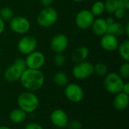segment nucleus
<instances>
[{
  "mask_svg": "<svg viewBox=\"0 0 129 129\" xmlns=\"http://www.w3.org/2000/svg\"><path fill=\"white\" fill-rule=\"evenodd\" d=\"M65 62H66V58H65V56L63 54V53L55 54V56L54 57V63L57 67H60L63 66Z\"/></svg>",
  "mask_w": 129,
  "mask_h": 129,
  "instance_id": "obj_27",
  "label": "nucleus"
},
{
  "mask_svg": "<svg viewBox=\"0 0 129 129\" xmlns=\"http://www.w3.org/2000/svg\"><path fill=\"white\" fill-rule=\"evenodd\" d=\"M109 34L113 35L115 36H120L125 33L124 26L119 22H113V23L108 25L107 27V33Z\"/></svg>",
  "mask_w": 129,
  "mask_h": 129,
  "instance_id": "obj_19",
  "label": "nucleus"
},
{
  "mask_svg": "<svg viewBox=\"0 0 129 129\" xmlns=\"http://www.w3.org/2000/svg\"><path fill=\"white\" fill-rule=\"evenodd\" d=\"M108 25L104 18L98 17L94 19L93 23L91 26L92 33L97 36H103L107 33Z\"/></svg>",
  "mask_w": 129,
  "mask_h": 129,
  "instance_id": "obj_15",
  "label": "nucleus"
},
{
  "mask_svg": "<svg viewBox=\"0 0 129 129\" xmlns=\"http://www.w3.org/2000/svg\"><path fill=\"white\" fill-rule=\"evenodd\" d=\"M124 30H125V33L127 36H129V23L128 22L125 25V26H124Z\"/></svg>",
  "mask_w": 129,
  "mask_h": 129,
  "instance_id": "obj_35",
  "label": "nucleus"
},
{
  "mask_svg": "<svg viewBox=\"0 0 129 129\" xmlns=\"http://www.w3.org/2000/svg\"><path fill=\"white\" fill-rule=\"evenodd\" d=\"M67 127L69 129H82V123L79 121L73 120L68 123Z\"/></svg>",
  "mask_w": 129,
  "mask_h": 129,
  "instance_id": "obj_28",
  "label": "nucleus"
},
{
  "mask_svg": "<svg viewBox=\"0 0 129 129\" xmlns=\"http://www.w3.org/2000/svg\"><path fill=\"white\" fill-rule=\"evenodd\" d=\"M10 29L17 34H26L31 27L29 20L23 16H15L11 20L9 23Z\"/></svg>",
  "mask_w": 129,
  "mask_h": 129,
  "instance_id": "obj_7",
  "label": "nucleus"
},
{
  "mask_svg": "<svg viewBox=\"0 0 129 129\" xmlns=\"http://www.w3.org/2000/svg\"><path fill=\"white\" fill-rule=\"evenodd\" d=\"M105 20H106V22H107V25H110V24L113 23V22H115V20H114L113 17H108L107 19H105Z\"/></svg>",
  "mask_w": 129,
  "mask_h": 129,
  "instance_id": "obj_34",
  "label": "nucleus"
},
{
  "mask_svg": "<svg viewBox=\"0 0 129 129\" xmlns=\"http://www.w3.org/2000/svg\"><path fill=\"white\" fill-rule=\"evenodd\" d=\"M129 104V95L121 91L116 94V97L113 101L114 108L118 111L125 110Z\"/></svg>",
  "mask_w": 129,
  "mask_h": 129,
  "instance_id": "obj_16",
  "label": "nucleus"
},
{
  "mask_svg": "<svg viewBox=\"0 0 129 129\" xmlns=\"http://www.w3.org/2000/svg\"><path fill=\"white\" fill-rule=\"evenodd\" d=\"M58 19V14L55 8L52 7H45L38 14L36 20L38 24L45 28L54 26Z\"/></svg>",
  "mask_w": 129,
  "mask_h": 129,
  "instance_id": "obj_4",
  "label": "nucleus"
},
{
  "mask_svg": "<svg viewBox=\"0 0 129 129\" xmlns=\"http://www.w3.org/2000/svg\"><path fill=\"white\" fill-rule=\"evenodd\" d=\"M26 115L27 113H26L21 109L18 108V109H15L11 111L9 114V119L13 123L18 124V123L23 122L26 119Z\"/></svg>",
  "mask_w": 129,
  "mask_h": 129,
  "instance_id": "obj_18",
  "label": "nucleus"
},
{
  "mask_svg": "<svg viewBox=\"0 0 129 129\" xmlns=\"http://www.w3.org/2000/svg\"><path fill=\"white\" fill-rule=\"evenodd\" d=\"M5 28V21L0 17V34H2Z\"/></svg>",
  "mask_w": 129,
  "mask_h": 129,
  "instance_id": "obj_33",
  "label": "nucleus"
},
{
  "mask_svg": "<svg viewBox=\"0 0 129 129\" xmlns=\"http://www.w3.org/2000/svg\"><path fill=\"white\" fill-rule=\"evenodd\" d=\"M94 73L101 76H105L108 73L107 66L103 63H98L94 66Z\"/></svg>",
  "mask_w": 129,
  "mask_h": 129,
  "instance_id": "obj_25",
  "label": "nucleus"
},
{
  "mask_svg": "<svg viewBox=\"0 0 129 129\" xmlns=\"http://www.w3.org/2000/svg\"><path fill=\"white\" fill-rule=\"evenodd\" d=\"M25 61L26 68L40 70L45 63V57L42 52L34 51L33 52L26 55Z\"/></svg>",
  "mask_w": 129,
  "mask_h": 129,
  "instance_id": "obj_11",
  "label": "nucleus"
},
{
  "mask_svg": "<svg viewBox=\"0 0 129 129\" xmlns=\"http://www.w3.org/2000/svg\"><path fill=\"white\" fill-rule=\"evenodd\" d=\"M123 2H124L125 9L128 10L129 8V0H123Z\"/></svg>",
  "mask_w": 129,
  "mask_h": 129,
  "instance_id": "obj_36",
  "label": "nucleus"
},
{
  "mask_svg": "<svg viewBox=\"0 0 129 129\" xmlns=\"http://www.w3.org/2000/svg\"><path fill=\"white\" fill-rule=\"evenodd\" d=\"M123 85V79L116 73H107L105 76L104 87L107 92L116 94L122 91Z\"/></svg>",
  "mask_w": 129,
  "mask_h": 129,
  "instance_id": "obj_5",
  "label": "nucleus"
},
{
  "mask_svg": "<svg viewBox=\"0 0 129 129\" xmlns=\"http://www.w3.org/2000/svg\"><path fill=\"white\" fill-rule=\"evenodd\" d=\"M118 51L120 57L125 61L128 62L129 60V40L125 39L121 44H119Z\"/></svg>",
  "mask_w": 129,
  "mask_h": 129,
  "instance_id": "obj_20",
  "label": "nucleus"
},
{
  "mask_svg": "<svg viewBox=\"0 0 129 129\" xmlns=\"http://www.w3.org/2000/svg\"><path fill=\"white\" fill-rule=\"evenodd\" d=\"M54 82L59 87H65L68 84V77L63 72H57L54 76Z\"/></svg>",
  "mask_w": 129,
  "mask_h": 129,
  "instance_id": "obj_21",
  "label": "nucleus"
},
{
  "mask_svg": "<svg viewBox=\"0 0 129 129\" xmlns=\"http://www.w3.org/2000/svg\"><path fill=\"white\" fill-rule=\"evenodd\" d=\"M51 121L57 128H65L69 123V117L63 110L56 109L51 114Z\"/></svg>",
  "mask_w": 129,
  "mask_h": 129,
  "instance_id": "obj_13",
  "label": "nucleus"
},
{
  "mask_svg": "<svg viewBox=\"0 0 129 129\" xmlns=\"http://www.w3.org/2000/svg\"><path fill=\"white\" fill-rule=\"evenodd\" d=\"M37 45V39L34 36L27 35L20 39L17 43V49L21 54L28 55L29 54L36 51Z\"/></svg>",
  "mask_w": 129,
  "mask_h": 129,
  "instance_id": "obj_8",
  "label": "nucleus"
},
{
  "mask_svg": "<svg viewBox=\"0 0 129 129\" xmlns=\"http://www.w3.org/2000/svg\"><path fill=\"white\" fill-rule=\"evenodd\" d=\"M53 1L54 0H39L41 5L42 6H44V8H45V7H50L52 5Z\"/></svg>",
  "mask_w": 129,
  "mask_h": 129,
  "instance_id": "obj_31",
  "label": "nucleus"
},
{
  "mask_svg": "<svg viewBox=\"0 0 129 129\" xmlns=\"http://www.w3.org/2000/svg\"><path fill=\"white\" fill-rule=\"evenodd\" d=\"M25 129H44L43 127L39 125V123H36V122H30V123H28Z\"/></svg>",
  "mask_w": 129,
  "mask_h": 129,
  "instance_id": "obj_30",
  "label": "nucleus"
},
{
  "mask_svg": "<svg viewBox=\"0 0 129 129\" xmlns=\"http://www.w3.org/2000/svg\"><path fill=\"white\" fill-rule=\"evenodd\" d=\"M45 75L40 70L26 68L22 73L20 81L22 86L28 91H36L40 89L45 83Z\"/></svg>",
  "mask_w": 129,
  "mask_h": 129,
  "instance_id": "obj_1",
  "label": "nucleus"
},
{
  "mask_svg": "<svg viewBox=\"0 0 129 129\" xmlns=\"http://www.w3.org/2000/svg\"><path fill=\"white\" fill-rule=\"evenodd\" d=\"M26 69V61L23 58L16 59L4 73V77L7 82H13L20 79L23 72Z\"/></svg>",
  "mask_w": 129,
  "mask_h": 129,
  "instance_id": "obj_3",
  "label": "nucleus"
},
{
  "mask_svg": "<svg viewBox=\"0 0 129 129\" xmlns=\"http://www.w3.org/2000/svg\"><path fill=\"white\" fill-rule=\"evenodd\" d=\"M0 129H11L7 126H0Z\"/></svg>",
  "mask_w": 129,
  "mask_h": 129,
  "instance_id": "obj_37",
  "label": "nucleus"
},
{
  "mask_svg": "<svg viewBox=\"0 0 129 129\" xmlns=\"http://www.w3.org/2000/svg\"><path fill=\"white\" fill-rule=\"evenodd\" d=\"M123 79H128L129 77V63L128 62L125 61L122 63L119 68V74Z\"/></svg>",
  "mask_w": 129,
  "mask_h": 129,
  "instance_id": "obj_26",
  "label": "nucleus"
},
{
  "mask_svg": "<svg viewBox=\"0 0 129 129\" xmlns=\"http://www.w3.org/2000/svg\"><path fill=\"white\" fill-rule=\"evenodd\" d=\"M94 19V16L90 10L83 9L79 11L76 14L75 23L78 28L81 29H86L91 27Z\"/></svg>",
  "mask_w": 129,
  "mask_h": 129,
  "instance_id": "obj_10",
  "label": "nucleus"
},
{
  "mask_svg": "<svg viewBox=\"0 0 129 129\" xmlns=\"http://www.w3.org/2000/svg\"><path fill=\"white\" fill-rule=\"evenodd\" d=\"M14 17V11L11 8L5 7L0 10V17L4 21H10Z\"/></svg>",
  "mask_w": 129,
  "mask_h": 129,
  "instance_id": "obj_23",
  "label": "nucleus"
},
{
  "mask_svg": "<svg viewBox=\"0 0 129 129\" xmlns=\"http://www.w3.org/2000/svg\"><path fill=\"white\" fill-rule=\"evenodd\" d=\"M0 54H1V49H0Z\"/></svg>",
  "mask_w": 129,
  "mask_h": 129,
  "instance_id": "obj_39",
  "label": "nucleus"
},
{
  "mask_svg": "<svg viewBox=\"0 0 129 129\" xmlns=\"http://www.w3.org/2000/svg\"><path fill=\"white\" fill-rule=\"evenodd\" d=\"M72 73L76 79H86L94 73V65L85 60L77 63L73 67Z\"/></svg>",
  "mask_w": 129,
  "mask_h": 129,
  "instance_id": "obj_6",
  "label": "nucleus"
},
{
  "mask_svg": "<svg viewBox=\"0 0 129 129\" xmlns=\"http://www.w3.org/2000/svg\"><path fill=\"white\" fill-rule=\"evenodd\" d=\"M17 105L26 113L35 112L39 106V98L32 91L21 93L17 98Z\"/></svg>",
  "mask_w": 129,
  "mask_h": 129,
  "instance_id": "obj_2",
  "label": "nucleus"
},
{
  "mask_svg": "<svg viewBox=\"0 0 129 129\" xmlns=\"http://www.w3.org/2000/svg\"><path fill=\"white\" fill-rule=\"evenodd\" d=\"M122 92L129 94V83L128 82H124L123 87H122Z\"/></svg>",
  "mask_w": 129,
  "mask_h": 129,
  "instance_id": "obj_32",
  "label": "nucleus"
},
{
  "mask_svg": "<svg viewBox=\"0 0 129 129\" xmlns=\"http://www.w3.org/2000/svg\"><path fill=\"white\" fill-rule=\"evenodd\" d=\"M105 11L108 14H114L116 10L118 8L117 0H106L104 2Z\"/></svg>",
  "mask_w": 129,
  "mask_h": 129,
  "instance_id": "obj_24",
  "label": "nucleus"
},
{
  "mask_svg": "<svg viewBox=\"0 0 129 129\" xmlns=\"http://www.w3.org/2000/svg\"><path fill=\"white\" fill-rule=\"evenodd\" d=\"M94 1H98V0H94Z\"/></svg>",
  "mask_w": 129,
  "mask_h": 129,
  "instance_id": "obj_40",
  "label": "nucleus"
},
{
  "mask_svg": "<svg viewBox=\"0 0 129 129\" xmlns=\"http://www.w3.org/2000/svg\"><path fill=\"white\" fill-rule=\"evenodd\" d=\"M69 45V39L67 36L63 33L55 35L50 43L51 50L56 54H60L64 52Z\"/></svg>",
  "mask_w": 129,
  "mask_h": 129,
  "instance_id": "obj_12",
  "label": "nucleus"
},
{
  "mask_svg": "<svg viewBox=\"0 0 129 129\" xmlns=\"http://www.w3.org/2000/svg\"><path fill=\"white\" fill-rule=\"evenodd\" d=\"M90 11L94 17L95 16H101L105 11L104 2L102 1H100V0L95 1L94 2V4L91 5Z\"/></svg>",
  "mask_w": 129,
  "mask_h": 129,
  "instance_id": "obj_22",
  "label": "nucleus"
},
{
  "mask_svg": "<svg viewBox=\"0 0 129 129\" xmlns=\"http://www.w3.org/2000/svg\"><path fill=\"white\" fill-rule=\"evenodd\" d=\"M101 46L104 50L107 51H114L117 50L119 46L118 38L113 35L106 33L105 35L101 36Z\"/></svg>",
  "mask_w": 129,
  "mask_h": 129,
  "instance_id": "obj_14",
  "label": "nucleus"
},
{
  "mask_svg": "<svg viewBox=\"0 0 129 129\" xmlns=\"http://www.w3.org/2000/svg\"><path fill=\"white\" fill-rule=\"evenodd\" d=\"M125 11H126L125 9L122 8H118L113 14L117 19H122L125 16Z\"/></svg>",
  "mask_w": 129,
  "mask_h": 129,
  "instance_id": "obj_29",
  "label": "nucleus"
},
{
  "mask_svg": "<svg viewBox=\"0 0 129 129\" xmlns=\"http://www.w3.org/2000/svg\"><path fill=\"white\" fill-rule=\"evenodd\" d=\"M89 55V50L85 46L77 48L72 54V60L75 63L85 61Z\"/></svg>",
  "mask_w": 129,
  "mask_h": 129,
  "instance_id": "obj_17",
  "label": "nucleus"
},
{
  "mask_svg": "<svg viewBox=\"0 0 129 129\" xmlns=\"http://www.w3.org/2000/svg\"><path fill=\"white\" fill-rule=\"evenodd\" d=\"M72 1H73V2H82V1H84V0H72Z\"/></svg>",
  "mask_w": 129,
  "mask_h": 129,
  "instance_id": "obj_38",
  "label": "nucleus"
},
{
  "mask_svg": "<svg viewBox=\"0 0 129 129\" xmlns=\"http://www.w3.org/2000/svg\"><path fill=\"white\" fill-rule=\"evenodd\" d=\"M64 94L66 98L73 103L81 102L84 98V91L80 85L76 83L67 84L65 86Z\"/></svg>",
  "mask_w": 129,
  "mask_h": 129,
  "instance_id": "obj_9",
  "label": "nucleus"
}]
</instances>
